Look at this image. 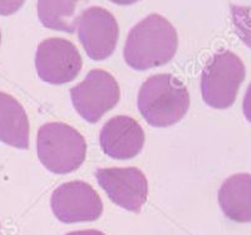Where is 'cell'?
Masks as SVG:
<instances>
[{"mask_svg":"<svg viewBox=\"0 0 251 235\" xmlns=\"http://www.w3.org/2000/svg\"><path fill=\"white\" fill-rule=\"evenodd\" d=\"M77 32L88 57L100 60L113 53L120 37V26L109 10L102 6H89L78 15Z\"/></svg>","mask_w":251,"mask_h":235,"instance_id":"cell-7","label":"cell"},{"mask_svg":"<svg viewBox=\"0 0 251 235\" xmlns=\"http://www.w3.org/2000/svg\"><path fill=\"white\" fill-rule=\"evenodd\" d=\"M96 179L108 198L123 209L138 212L147 200L149 183L137 167L97 169Z\"/></svg>","mask_w":251,"mask_h":235,"instance_id":"cell-9","label":"cell"},{"mask_svg":"<svg viewBox=\"0 0 251 235\" xmlns=\"http://www.w3.org/2000/svg\"><path fill=\"white\" fill-rule=\"evenodd\" d=\"M143 144V129L129 116H114L100 130V149L112 158L126 160L134 157L141 152Z\"/></svg>","mask_w":251,"mask_h":235,"instance_id":"cell-10","label":"cell"},{"mask_svg":"<svg viewBox=\"0 0 251 235\" xmlns=\"http://www.w3.org/2000/svg\"><path fill=\"white\" fill-rule=\"evenodd\" d=\"M22 5H23L22 1H18V3H0V14H10V13H14Z\"/></svg>","mask_w":251,"mask_h":235,"instance_id":"cell-16","label":"cell"},{"mask_svg":"<svg viewBox=\"0 0 251 235\" xmlns=\"http://www.w3.org/2000/svg\"><path fill=\"white\" fill-rule=\"evenodd\" d=\"M29 130L24 107L13 96L0 92V141L17 149H28Z\"/></svg>","mask_w":251,"mask_h":235,"instance_id":"cell-12","label":"cell"},{"mask_svg":"<svg viewBox=\"0 0 251 235\" xmlns=\"http://www.w3.org/2000/svg\"><path fill=\"white\" fill-rule=\"evenodd\" d=\"M35 68L39 77L48 83H68L80 72L82 57L77 47L69 40L48 38L38 46Z\"/></svg>","mask_w":251,"mask_h":235,"instance_id":"cell-8","label":"cell"},{"mask_svg":"<svg viewBox=\"0 0 251 235\" xmlns=\"http://www.w3.org/2000/svg\"><path fill=\"white\" fill-rule=\"evenodd\" d=\"M37 151L40 162L49 171L68 174L83 163L87 144L75 127L63 122H49L38 131Z\"/></svg>","mask_w":251,"mask_h":235,"instance_id":"cell-3","label":"cell"},{"mask_svg":"<svg viewBox=\"0 0 251 235\" xmlns=\"http://www.w3.org/2000/svg\"><path fill=\"white\" fill-rule=\"evenodd\" d=\"M177 47L175 26L165 17L153 13L132 26L123 47V57L133 69L146 71L170 62Z\"/></svg>","mask_w":251,"mask_h":235,"instance_id":"cell-1","label":"cell"},{"mask_svg":"<svg viewBox=\"0 0 251 235\" xmlns=\"http://www.w3.org/2000/svg\"><path fill=\"white\" fill-rule=\"evenodd\" d=\"M51 210L63 223H80L97 220L103 211V203L98 192L84 181L75 180L62 183L53 191Z\"/></svg>","mask_w":251,"mask_h":235,"instance_id":"cell-6","label":"cell"},{"mask_svg":"<svg viewBox=\"0 0 251 235\" xmlns=\"http://www.w3.org/2000/svg\"><path fill=\"white\" fill-rule=\"evenodd\" d=\"M230 10L236 34L243 40L244 44L251 48V6L231 4Z\"/></svg>","mask_w":251,"mask_h":235,"instance_id":"cell-14","label":"cell"},{"mask_svg":"<svg viewBox=\"0 0 251 235\" xmlns=\"http://www.w3.org/2000/svg\"><path fill=\"white\" fill-rule=\"evenodd\" d=\"M121 91L118 82L109 72L92 69L87 77L71 88L73 106L84 120L94 124L118 104Z\"/></svg>","mask_w":251,"mask_h":235,"instance_id":"cell-5","label":"cell"},{"mask_svg":"<svg viewBox=\"0 0 251 235\" xmlns=\"http://www.w3.org/2000/svg\"><path fill=\"white\" fill-rule=\"evenodd\" d=\"M244 78L241 58L230 51H220L208 59L201 75L203 101L214 108H227L235 102Z\"/></svg>","mask_w":251,"mask_h":235,"instance_id":"cell-4","label":"cell"},{"mask_svg":"<svg viewBox=\"0 0 251 235\" xmlns=\"http://www.w3.org/2000/svg\"><path fill=\"white\" fill-rule=\"evenodd\" d=\"M0 42H1V32H0Z\"/></svg>","mask_w":251,"mask_h":235,"instance_id":"cell-18","label":"cell"},{"mask_svg":"<svg viewBox=\"0 0 251 235\" xmlns=\"http://www.w3.org/2000/svg\"><path fill=\"white\" fill-rule=\"evenodd\" d=\"M224 214L236 223H251V175L236 174L226 179L219 190Z\"/></svg>","mask_w":251,"mask_h":235,"instance_id":"cell-11","label":"cell"},{"mask_svg":"<svg viewBox=\"0 0 251 235\" xmlns=\"http://www.w3.org/2000/svg\"><path fill=\"white\" fill-rule=\"evenodd\" d=\"M66 235H106V234L102 232H100V230L87 229V230H77V232H71Z\"/></svg>","mask_w":251,"mask_h":235,"instance_id":"cell-17","label":"cell"},{"mask_svg":"<svg viewBox=\"0 0 251 235\" xmlns=\"http://www.w3.org/2000/svg\"><path fill=\"white\" fill-rule=\"evenodd\" d=\"M243 111L245 115L246 120L251 122V83L249 86L248 91H246L245 96H244V102H243Z\"/></svg>","mask_w":251,"mask_h":235,"instance_id":"cell-15","label":"cell"},{"mask_svg":"<svg viewBox=\"0 0 251 235\" xmlns=\"http://www.w3.org/2000/svg\"><path fill=\"white\" fill-rule=\"evenodd\" d=\"M78 6L75 1H39L38 17L47 28L73 33L77 30Z\"/></svg>","mask_w":251,"mask_h":235,"instance_id":"cell-13","label":"cell"},{"mask_svg":"<svg viewBox=\"0 0 251 235\" xmlns=\"http://www.w3.org/2000/svg\"><path fill=\"white\" fill-rule=\"evenodd\" d=\"M137 106L151 126L167 127L182 120L190 107V93L178 78L170 73L153 75L138 91Z\"/></svg>","mask_w":251,"mask_h":235,"instance_id":"cell-2","label":"cell"}]
</instances>
